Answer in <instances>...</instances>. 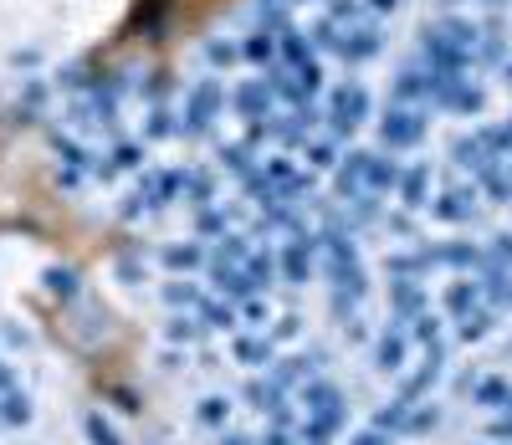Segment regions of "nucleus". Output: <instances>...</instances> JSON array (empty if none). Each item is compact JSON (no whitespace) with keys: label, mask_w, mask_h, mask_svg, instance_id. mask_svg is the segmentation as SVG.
<instances>
[{"label":"nucleus","mask_w":512,"mask_h":445,"mask_svg":"<svg viewBox=\"0 0 512 445\" xmlns=\"http://www.w3.org/2000/svg\"><path fill=\"white\" fill-rule=\"evenodd\" d=\"M379 133H384V144L405 149V144H415L420 133H425V118H420V113H405V108H395V113H384Z\"/></svg>","instance_id":"f257e3e1"},{"label":"nucleus","mask_w":512,"mask_h":445,"mask_svg":"<svg viewBox=\"0 0 512 445\" xmlns=\"http://www.w3.org/2000/svg\"><path fill=\"white\" fill-rule=\"evenodd\" d=\"M405 364V338L400 333H384L379 338V369H400Z\"/></svg>","instance_id":"f03ea898"},{"label":"nucleus","mask_w":512,"mask_h":445,"mask_svg":"<svg viewBox=\"0 0 512 445\" xmlns=\"http://www.w3.org/2000/svg\"><path fill=\"white\" fill-rule=\"evenodd\" d=\"M236 353H241L246 364H262V359H272V343H267V338H241Z\"/></svg>","instance_id":"7ed1b4c3"},{"label":"nucleus","mask_w":512,"mask_h":445,"mask_svg":"<svg viewBox=\"0 0 512 445\" xmlns=\"http://www.w3.org/2000/svg\"><path fill=\"white\" fill-rule=\"evenodd\" d=\"M226 415H231L226 399H205V405H200V425H221Z\"/></svg>","instance_id":"20e7f679"},{"label":"nucleus","mask_w":512,"mask_h":445,"mask_svg":"<svg viewBox=\"0 0 512 445\" xmlns=\"http://www.w3.org/2000/svg\"><path fill=\"white\" fill-rule=\"evenodd\" d=\"M405 200H410V205H425V174H420V169L405 174Z\"/></svg>","instance_id":"39448f33"},{"label":"nucleus","mask_w":512,"mask_h":445,"mask_svg":"<svg viewBox=\"0 0 512 445\" xmlns=\"http://www.w3.org/2000/svg\"><path fill=\"white\" fill-rule=\"evenodd\" d=\"M88 430H93V440H98V445H118V435H113V430H108V425H103L98 415L88 420Z\"/></svg>","instance_id":"423d86ee"},{"label":"nucleus","mask_w":512,"mask_h":445,"mask_svg":"<svg viewBox=\"0 0 512 445\" xmlns=\"http://www.w3.org/2000/svg\"><path fill=\"white\" fill-rule=\"evenodd\" d=\"M221 445H251V440H246V435H226Z\"/></svg>","instance_id":"0eeeda50"},{"label":"nucleus","mask_w":512,"mask_h":445,"mask_svg":"<svg viewBox=\"0 0 512 445\" xmlns=\"http://www.w3.org/2000/svg\"><path fill=\"white\" fill-rule=\"evenodd\" d=\"M354 445H384V440H379V435H359Z\"/></svg>","instance_id":"6e6552de"}]
</instances>
